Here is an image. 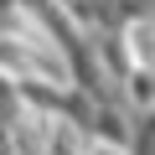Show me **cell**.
I'll list each match as a JSON object with an SVG mask.
<instances>
[{
	"instance_id": "1",
	"label": "cell",
	"mask_w": 155,
	"mask_h": 155,
	"mask_svg": "<svg viewBox=\"0 0 155 155\" xmlns=\"http://www.w3.org/2000/svg\"><path fill=\"white\" fill-rule=\"evenodd\" d=\"M119 41H124L129 67H150V72H155V11L124 16V21H119Z\"/></svg>"
},
{
	"instance_id": "2",
	"label": "cell",
	"mask_w": 155,
	"mask_h": 155,
	"mask_svg": "<svg viewBox=\"0 0 155 155\" xmlns=\"http://www.w3.org/2000/svg\"><path fill=\"white\" fill-rule=\"evenodd\" d=\"M88 155H134L129 145H109V140H93L88 145Z\"/></svg>"
}]
</instances>
